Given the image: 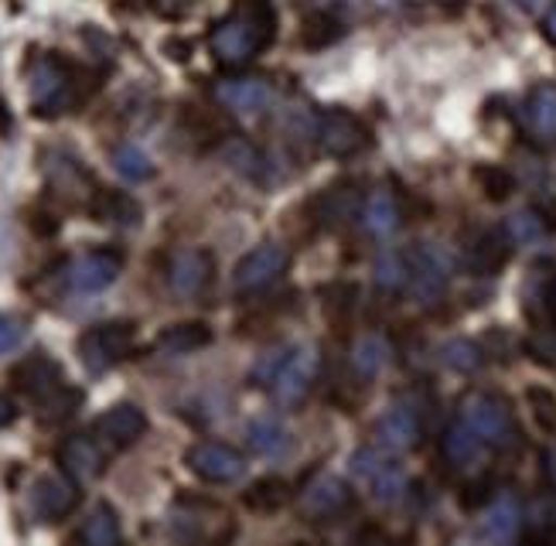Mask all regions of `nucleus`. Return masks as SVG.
Masks as SVG:
<instances>
[{
  "label": "nucleus",
  "mask_w": 556,
  "mask_h": 546,
  "mask_svg": "<svg viewBox=\"0 0 556 546\" xmlns=\"http://www.w3.org/2000/svg\"><path fill=\"white\" fill-rule=\"evenodd\" d=\"M277 38L274 0H232V14L223 17L208 35L215 62L226 68L250 65Z\"/></svg>",
  "instance_id": "nucleus-1"
},
{
  "label": "nucleus",
  "mask_w": 556,
  "mask_h": 546,
  "mask_svg": "<svg viewBox=\"0 0 556 546\" xmlns=\"http://www.w3.org/2000/svg\"><path fill=\"white\" fill-rule=\"evenodd\" d=\"M96 86H100L96 73L55 52H45L28 65V100L35 116H45V120L62 113H76L96 92Z\"/></svg>",
  "instance_id": "nucleus-2"
},
{
  "label": "nucleus",
  "mask_w": 556,
  "mask_h": 546,
  "mask_svg": "<svg viewBox=\"0 0 556 546\" xmlns=\"http://www.w3.org/2000/svg\"><path fill=\"white\" fill-rule=\"evenodd\" d=\"M462 420L485 441L489 447L509 450L519 447V427L513 407L495 393H471L462 399Z\"/></svg>",
  "instance_id": "nucleus-3"
},
{
  "label": "nucleus",
  "mask_w": 556,
  "mask_h": 546,
  "mask_svg": "<svg viewBox=\"0 0 556 546\" xmlns=\"http://www.w3.org/2000/svg\"><path fill=\"white\" fill-rule=\"evenodd\" d=\"M314 144L334 161H349L372 144V134L352 110L328 106L314 116Z\"/></svg>",
  "instance_id": "nucleus-4"
},
{
  "label": "nucleus",
  "mask_w": 556,
  "mask_h": 546,
  "mask_svg": "<svg viewBox=\"0 0 556 546\" xmlns=\"http://www.w3.org/2000/svg\"><path fill=\"white\" fill-rule=\"evenodd\" d=\"M352 474H355V482L366 485L376 503H382V506H396L400 498L406 495V488H409L403 465L393 461V450H386L379 444L355 450V455H352Z\"/></svg>",
  "instance_id": "nucleus-5"
},
{
  "label": "nucleus",
  "mask_w": 556,
  "mask_h": 546,
  "mask_svg": "<svg viewBox=\"0 0 556 546\" xmlns=\"http://www.w3.org/2000/svg\"><path fill=\"white\" fill-rule=\"evenodd\" d=\"M406 291L417 304H438L451 280V256L441 243H414L406 250Z\"/></svg>",
  "instance_id": "nucleus-6"
},
{
  "label": "nucleus",
  "mask_w": 556,
  "mask_h": 546,
  "mask_svg": "<svg viewBox=\"0 0 556 546\" xmlns=\"http://www.w3.org/2000/svg\"><path fill=\"white\" fill-rule=\"evenodd\" d=\"M134 352V325L130 321H103L92 325L79 335V359L83 366L100 376L119 366Z\"/></svg>",
  "instance_id": "nucleus-7"
},
{
  "label": "nucleus",
  "mask_w": 556,
  "mask_h": 546,
  "mask_svg": "<svg viewBox=\"0 0 556 546\" xmlns=\"http://www.w3.org/2000/svg\"><path fill=\"white\" fill-rule=\"evenodd\" d=\"M41 172H45V181H48V192H52L59 202H65L68 208H83L86 212L89 202L96 199V192H100L96 178L65 151H48Z\"/></svg>",
  "instance_id": "nucleus-8"
},
{
  "label": "nucleus",
  "mask_w": 556,
  "mask_h": 546,
  "mask_svg": "<svg viewBox=\"0 0 556 546\" xmlns=\"http://www.w3.org/2000/svg\"><path fill=\"white\" fill-rule=\"evenodd\" d=\"M321 369V352L314 345H298V348H287L283 363L277 369V376L270 379V393L277 403L283 407H294L301 403L311 390H314V379H318Z\"/></svg>",
  "instance_id": "nucleus-9"
},
{
  "label": "nucleus",
  "mask_w": 556,
  "mask_h": 546,
  "mask_svg": "<svg viewBox=\"0 0 556 546\" xmlns=\"http://www.w3.org/2000/svg\"><path fill=\"white\" fill-rule=\"evenodd\" d=\"M290 264V256L283 246L277 243H263L256 250H250L243 259L236 264V274H232V288L239 294H263L267 288H274V283L283 277Z\"/></svg>",
  "instance_id": "nucleus-10"
},
{
  "label": "nucleus",
  "mask_w": 556,
  "mask_h": 546,
  "mask_svg": "<svg viewBox=\"0 0 556 546\" xmlns=\"http://www.w3.org/2000/svg\"><path fill=\"white\" fill-rule=\"evenodd\" d=\"M185 465L191 468V474H199L202 482L208 485H232L243 479L247 471V461L239 450L219 444V441H199L188 447L185 455Z\"/></svg>",
  "instance_id": "nucleus-11"
},
{
  "label": "nucleus",
  "mask_w": 556,
  "mask_h": 546,
  "mask_svg": "<svg viewBox=\"0 0 556 546\" xmlns=\"http://www.w3.org/2000/svg\"><path fill=\"white\" fill-rule=\"evenodd\" d=\"M11 386L41 407L45 399H52L65 386V372L48 352H31L11 369Z\"/></svg>",
  "instance_id": "nucleus-12"
},
{
  "label": "nucleus",
  "mask_w": 556,
  "mask_h": 546,
  "mask_svg": "<svg viewBox=\"0 0 556 546\" xmlns=\"http://www.w3.org/2000/svg\"><path fill=\"white\" fill-rule=\"evenodd\" d=\"M119 270H124V250L103 246V250L79 256L76 264L68 267L65 280H68V291H76V294H100L119 277Z\"/></svg>",
  "instance_id": "nucleus-13"
},
{
  "label": "nucleus",
  "mask_w": 556,
  "mask_h": 546,
  "mask_svg": "<svg viewBox=\"0 0 556 546\" xmlns=\"http://www.w3.org/2000/svg\"><path fill=\"white\" fill-rule=\"evenodd\" d=\"M352 506H355L352 488L342 479H334V474H321L318 482H311L301 492V516L311 522H334L345 512H352Z\"/></svg>",
  "instance_id": "nucleus-14"
},
{
  "label": "nucleus",
  "mask_w": 556,
  "mask_h": 546,
  "mask_svg": "<svg viewBox=\"0 0 556 546\" xmlns=\"http://www.w3.org/2000/svg\"><path fill=\"white\" fill-rule=\"evenodd\" d=\"M362 212V195L355 181H334L311 199V223L318 229H342Z\"/></svg>",
  "instance_id": "nucleus-15"
},
{
  "label": "nucleus",
  "mask_w": 556,
  "mask_h": 546,
  "mask_svg": "<svg viewBox=\"0 0 556 546\" xmlns=\"http://www.w3.org/2000/svg\"><path fill=\"white\" fill-rule=\"evenodd\" d=\"M79 498V482L72 474H45L31 488V512L41 522H59L76 512Z\"/></svg>",
  "instance_id": "nucleus-16"
},
{
  "label": "nucleus",
  "mask_w": 556,
  "mask_h": 546,
  "mask_svg": "<svg viewBox=\"0 0 556 546\" xmlns=\"http://www.w3.org/2000/svg\"><path fill=\"white\" fill-rule=\"evenodd\" d=\"M143 431H148V417H143V410L134 407V403H116V407H110L92 423V437L106 450H124V447L137 444L143 437Z\"/></svg>",
  "instance_id": "nucleus-17"
},
{
  "label": "nucleus",
  "mask_w": 556,
  "mask_h": 546,
  "mask_svg": "<svg viewBox=\"0 0 556 546\" xmlns=\"http://www.w3.org/2000/svg\"><path fill=\"white\" fill-rule=\"evenodd\" d=\"M167 283L178 297H199L212 283V256L205 250H178L167 264Z\"/></svg>",
  "instance_id": "nucleus-18"
},
{
  "label": "nucleus",
  "mask_w": 556,
  "mask_h": 546,
  "mask_svg": "<svg viewBox=\"0 0 556 546\" xmlns=\"http://www.w3.org/2000/svg\"><path fill=\"white\" fill-rule=\"evenodd\" d=\"M376 444L393 450V455H406V450H414L420 444V417L414 407H390L379 420H376Z\"/></svg>",
  "instance_id": "nucleus-19"
},
{
  "label": "nucleus",
  "mask_w": 556,
  "mask_h": 546,
  "mask_svg": "<svg viewBox=\"0 0 556 546\" xmlns=\"http://www.w3.org/2000/svg\"><path fill=\"white\" fill-rule=\"evenodd\" d=\"M59 465L76 482H96L106 468V447L89 434H76L59 447Z\"/></svg>",
  "instance_id": "nucleus-20"
},
{
  "label": "nucleus",
  "mask_w": 556,
  "mask_h": 546,
  "mask_svg": "<svg viewBox=\"0 0 556 546\" xmlns=\"http://www.w3.org/2000/svg\"><path fill=\"white\" fill-rule=\"evenodd\" d=\"M509 256H513V240L505 236V229H481V232H475V240L468 243V253H465L468 267L475 274H485V277L498 274L505 264H509Z\"/></svg>",
  "instance_id": "nucleus-21"
},
{
  "label": "nucleus",
  "mask_w": 556,
  "mask_h": 546,
  "mask_svg": "<svg viewBox=\"0 0 556 546\" xmlns=\"http://www.w3.org/2000/svg\"><path fill=\"white\" fill-rule=\"evenodd\" d=\"M215 97H219V103L232 113H260V110H267L270 100H274V89L270 82H263V79H226L215 86Z\"/></svg>",
  "instance_id": "nucleus-22"
},
{
  "label": "nucleus",
  "mask_w": 556,
  "mask_h": 546,
  "mask_svg": "<svg viewBox=\"0 0 556 546\" xmlns=\"http://www.w3.org/2000/svg\"><path fill=\"white\" fill-rule=\"evenodd\" d=\"M522 530V509L513 495H498L489 503L485 519H481L478 536L489 543H513Z\"/></svg>",
  "instance_id": "nucleus-23"
},
{
  "label": "nucleus",
  "mask_w": 556,
  "mask_h": 546,
  "mask_svg": "<svg viewBox=\"0 0 556 546\" xmlns=\"http://www.w3.org/2000/svg\"><path fill=\"white\" fill-rule=\"evenodd\" d=\"M400 202L393 192H386V188H376V192H369L366 199H362V212L358 219L362 226H366L369 236H376V240H386V236H393L396 226H400Z\"/></svg>",
  "instance_id": "nucleus-24"
},
{
  "label": "nucleus",
  "mask_w": 556,
  "mask_h": 546,
  "mask_svg": "<svg viewBox=\"0 0 556 546\" xmlns=\"http://www.w3.org/2000/svg\"><path fill=\"white\" fill-rule=\"evenodd\" d=\"M522 312L529 321L546 325L556 315V277L549 270H533L522 288Z\"/></svg>",
  "instance_id": "nucleus-25"
},
{
  "label": "nucleus",
  "mask_w": 556,
  "mask_h": 546,
  "mask_svg": "<svg viewBox=\"0 0 556 546\" xmlns=\"http://www.w3.org/2000/svg\"><path fill=\"white\" fill-rule=\"evenodd\" d=\"M390 359H393V348L382 335H376V331L358 335L349 352V366L358 379H376L386 366H390Z\"/></svg>",
  "instance_id": "nucleus-26"
},
{
  "label": "nucleus",
  "mask_w": 556,
  "mask_h": 546,
  "mask_svg": "<svg viewBox=\"0 0 556 546\" xmlns=\"http://www.w3.org/2000/svg\"><path fill=\"white\" fill-rule=\"evenodd\" d=\"M485 441H481L471 427L462 420V423H454L444 431V441H441V450H444V458L454 465V468H475L481 458H485Z\"/></svg>",
  "instance_id": "nucleus-27"
},
{
  "label": "nucleus",
  "mask_w": 556,
  "mask_h": 546,
  "mask_svg": "<svg viewBox=\"0 0 556 546\" xmlns=\"http://www.w3.org/2000/svg\"><path fill=\"white\" fill-rule=\"evenodd\" d=\"M86 212L96 223H110V226H137L140 219V205L124 192H113V188H100Z\"/></svg>",
  "instance_id": "nucleus-28"
},
{
  "label": "nucleus",
  "mask_w": 556,
  "mask_h": 546,
  "mask_svg": "<svg viewBox=\"0 0 556 546\" xmlns=\"http://www.w3.org/2000/svg\"><path fill=\"white\" fill-rule=\"evenodd\" d=\"M247 441H250V450L260 458H283L290 450V431L277 420V417H256L250 427H247Z\"/></svg>",
  "instance_id": "nucleus-29"
},
{
  "label": "nucleus",
  "mask_w": 556,
  "mask_h": 546,
  "mask_svg": "<svg viewBox=\"0 0 556 546\" xmlns=\"http://www.w3.org/2000/svg\"><path fill=\"white\" fill-rule=\"evenodd\" d=\"M212 345V328L202 321H185V325H172L164 328L157 335V348L167 355H188V352H199Z\"/></svg>",
  "instance_id": "nucleus-30"
},
{
  "label": "nucleus",
  "mask_w": 556,
  "mask_h": 546,
  "mask_svg": "<svg viewBox=\"0 0 556 546\" xmlns=\"http://www.w3.org/2000/svg\"><path fill=\"white\" fill-rule=\"evenodd\" d=\"M526 116L533 134H540L543 140H556V86L533 89V97L526 103Z\"/></svg>",
  "instance_id": "nucleus-31"
},
{
  "label": "nucleus",
  "mask_w": 556,
  "mask_h": 546,
  "mask_svg": "<svg viewBox=\"0 0 556 546\" xmlns=\"http://www.w3.org/2000/svg\"><path fill=\"white\" fill-rule=\"evenodd\" d=\"M79 539L89 543V546H116L119 543V519H116V512L106 503H100L83 519Z\"/></svg>",
  "instance_id": "nucleus-32"
},
{
  "label": "nucleus",
  "mask_w": 556,
  "mask_h": 546,
  "mask_svg": "<svg viewBox=\"0 0 556 546\" xmlns=\"http://www.w3.org/2000/svg\"><path fill=\"white\" fill-rule=\"evenodd\" d=\"M505 236L513 240V246H540L546 240V219L543 212H533V208H522L516 216H509L505 223Z\"/></svg>",
  "instance_id": "nucleus-33"
},
{
  "label": "nucleus",
  "mask_w": 556,
  "mask_h": 546,
  "mask_svg": "<svg viewBox=\"0 0 556 546\" xmlns=\"http://www.w3.org/2000/svg\"><path fill=\"white\" fill-rule=\"evenodd\" d=\"M287 498H290V485L283 479H274V474H270V479H260V482H253L247 488L243 503L253 512H277V509L287 506Z\"/></svg>",
  "instance_id": "nucleus-34"
},
{
  "label": "nucleus",
  "mask_w": 556,
  "mask_h": 546,
  "mask_svg": "<svg viewBox=\"0 0 556 546\" xmlns=\"http://www.w3.org/2000/svg\"><path fill=\"white\" fill-rule=\"evenodd\" d=\"M475 185L481 188V195L489 202H505L516 192V175L509 168H502V164H478Z\"/></svg>",
  "instance_id": "nucleus-35"
},
{
  "label": "nucleus",
  "mask_w": 556,
  "mask_h": 546,
  "mask_svg": "<svg viewBox=\"0 0 556 546\" xmlns=\"http://www.w3.org/2000/svg\"><path fill=\"white\" fill-rule=\"evenodd\" d=\"M358 297V291H355V283H331V288H325L321 291V307H325V315H328V321L331 325H349L352 321V315H355V301Z\"/></svg>",
  "instance_id": "nucleus-36"
},
{
  "label": "nucleus",
  "mask_w": 556,
  "mask_h": 546,
  "mask_svg": "<svg viewBox=\"0 0 556 546\" xmlns=\"http://www.w3.org/2000/svg\"><path fill=\"white\" fill-rule=\"evenodd\" d=\"M223 157L229 161V168L232 172H239V175H247V178H260L263 175V157H260V151L250 144V140H243V137H226L223 140Z\"/></svg>",
  "instance_id": "nucleus-37"
},
{
  "label": "nucleus",
  "mask_w": 556,
  "mask_h": 546,
  "mask_svg": "<svg viewBox=\"0 0 556 546\" xmlns=\"http://www.w3.org/2000/svg\"><path fill=\"white\" fill-rule=\"evenodd\" d=\"M441 359L454 372H475L481 363H485V348H481L478 342H468V339H454L441 348Z\"/></svg>",
  "instance_id": "nucleus-38"
},
{
  "label": "nucleus",
  "mask_w": 556,
  "mask_h": 546,
  "mask_svg": "<svg viewBox=\"0 0 556 546\" xmlns=\"http://www.w3.org/2000/svg\"><path fill=\"white\" fill-rule=\"evenodd\" d=\"M113 168L124 175L127 181H148L151 175H154V164H151V157L143 154L137 144H119L116 151H113Z\"/></svg>",
  "instance_id": "nucleus-39"
},
{
  "label": "nucleus",
  "mask_w": 556,
  "mask_h": 546,
  "mask_svg": "<svg viewBox=\"0 0 556 546\" xmlns=\"http://www.w3.org/2000/svg\"><path fill=\"white\" fill-rule=\"evenodd\" d=\"M406 277H409L406 253H400V250L379 253V259H376V283H379L382 291H400V288H406Z\"/></svg>",
  "instance_id": "nucleus-40"
},
{
  "label": "nucleus",
  "mask_w": 556,
  "mask_h": 546,
  "mask_svg": "<svg viewBox=\"0 0 556 546\" xmlns=\"http://www.w3.org/2000/svg\"><path fill=\"white\" fill-rule=\"evenodd\" d=\"M342 35H345L342 21L331 17V14H318V17H311L304 25L301 41H304V49H328V45H334Z\"/></svg>",
  "instance_id": "nucleus-41"
},
{
  "label": "nucleus",
  "mask_w": 556,
  "mask_h": 546,
  "mask_svg": "<svg viewBox=\"0 0 556 546\" xmlns=\"http://www.w3.org/2000/svg\"><path fill=\"white\" fill-rule=\"evenodd\" d=\"M79 403H83V390H72L68 383L52 396V399H45L41 403V420L45 423H59V420H65V417H72L79 410Z\"/></svg>",
  "instance_id": "nucleus-42"
},
{
  "label": "nucleus",
  "mask_w": 556,
  "mask_h": 546,
  "mask_svg": "<svg viewBox=\"0 0 556 546\" xmlns=\"http://www.w3.org/2000/svg\"><path fill=\"white\" fill-rule=\"evenodd\" d=\"M526 399H529V407H533V417H536V423L543 427V431L556 434V396L549 390H543V386H529Z\"/></svg>",
  "instance_id": "nucleus-43"
},
{
  "label": "nucleus",
  "mask_w": 556,
  "mask_h": 546,
  "mask_svg": "<svg viewBox=\"0 0 556 546\" xmlns=\"http://www.w3.org/2000/svg\"><path fill=\"white\" fill-rule=\"evenodd\" d=\"M283 355H287V348H274V352L263 355V359L256 363V369H253V383H256V386H270V379L277 376V369H280V363H283Z\"/></svg>",
  "instance_id": "nucleus-44"
},
{
  "label": "nucleus",
  "mask_w": 556,
  "mask_h": 546,
  "mask_svg": "<svg viewBox=\"0 0 556 546\" xmlns=\"http://www.w3.org/2000/svg\"><path fill=\"white\" fill-rule=\"evenodd\" d=\"M21 339H24V328H21L14 318H4V315H0V355L14 352V348L21 345Z\"/></svg>",
  "instance_id": "nucleus-45"
},
{
  "label": "nucleus",
  "mask_w": 556,
  "mask_h": 546,
  "mask_svg": "<svg viewBox=\"0 0 556 546\" xmlns=\"http://www.w3.org/2000/svg\"><path fill=\"white\" fill-rule=\"evenodd\" d=\"M151 8L161 17H185L191 8H195V0H151Z\"/></svg>",
  "instance_id": "nucleus-46"
},
{
  "label": "nucleus",
  "mask_w": 556,
  "mask_h": 546,
  "mask_svg": "<svg viewBox=\"0 0 556 546\" xmlns=\"http://www.w3.org/2000/svg\"><path fill=\"white\" fill-rule=\"evenodd\" d=\"M465 492H468V495H462V506H465V509H478V506L492 503V492H489L485 482H471Z\"/></svg>",
  "instance_id": "nucleus-47"
},
{
  "label": "nucleus",
  "mask_w": 556,
  "mask_h": 546,
  "mask_svg": "<svg viewBox=\"0 0 556 546\" xmlns=\"http://www.w3.org/2000/svg\"><path fill=\"white\" fill-rule=\"evenodd\" d=\"M31 229L38 236H52V232H59V223L48 216V212H31Z\"/></svg>",
  "instance_id": "nucleus-48"
},
{
  "label": "nucleus",
  "mask_w": 556,
  "mask_h": 546,
  "mask_svg": "<svg viewBox=\"0 0 556 546\" xmlns=\"http://www.w3.org/2000/svg\"><path fill=\"white\" fill-rule=\"evenodd\" d=\"M14 417H17V410H14V403H11L8 396H0V427H8V423H14Z\"/></svg>",
  "instance_id": "nucleus-49"
},
{
  "label": "nucleus",
  "mask_w": 556,
  "mask_h": 546,
  "mask_svg": "<svg viewBox=\"0 0 556 546\" xmlns=\"http://www.w3.org/2000/svg\"><path fill=\"white\" fill-rule=\"evenodd\" d=\"M519 8L529 11V14H543L549 8V0H519Z\"/></svg>",
  "instance_id": "nucleus-50"
},
{
  "label": "nucleus",
  "mask_w": 556,
  "mask_h": 546,
  "mask_svg": "<svg viewBox=\"0 0 556 546\" xmlns=\"http://www.w3.org/2000/svg\"><path fill=\"white\" fill-rule=\"evenodd\" d=\"M546 479L556 488V450H549V455H546Z\"/></svg>",
  "instance_id": "nucleus-51"
},
{
  "label": "nucleus",
  "mask_w": 556,
  "mask_h": 546,
  "mask_svg": "<svg viewBox=\"0 0 556 546\" xmlns=\"http://www.w3.org/2000/svg\"><path fill=\"white\" fill-rule=\"evenodd\" d=\"M546 35L556 41V11H549V17H546Z\"/></svg>",
  "instance_id": "nucleus-52"
},
{
  "label": "nucleus",
  "mask_w": 556,
  "mask_h": 546,
  "mask_svg": "<svg viewBox=\"0 0 556 546\" xmlns=\"http://www.w3.org/2000/svg\"><path fill=\"white\" fill-rule=\"evenodd\" d=\"M379 4H390V0H379Z\"/></svg>",
  "instance_id": "nucleus-53"
}]
</instances>
